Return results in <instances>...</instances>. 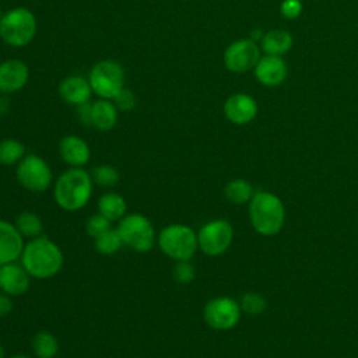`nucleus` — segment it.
Returning <instances> with one entry per match:
<instances>
[{"label":"nucleus","instance_id":"1","mask_svg":"<svg viewBox=\"0 0 358 358\" xmlns=\"http://www.w3.org/2000/svg\"><path fill=\"white\" fill-rule=\"evenodd\" d=\"M31 278L48 280L55 277L63 267L64 256L60 246L48 236H36L29 239L20 257Z\"/></svg>","mask_w":358,"mask_h":358},{"label":"nucleus","instance_id":"2","mask_svg":"<svg viewBox=\"0 0 358 358\" xmlns=\"http://www.w3.org/2000/svg\"><path fill=\"white\" fill-rule=\"evenodd\" d=\"M94 182L91 173L84 168H69L53 185V197L56 204L66 211H78L84 208L92 196Z\"/></svg>","mask_w":358,"mask_h":358},{"label":"nucleus","instance_id":"3","mask_svg":"<svg viewBox=\"0 0 358 358\" xmlns=\"http://www.w3.org/2000/svg\"><path fill=\"white\" fill-rule=\"evenodd\" d=\"M249 218L253 229L263 236L277 235L285 221V208L278 196L270 192H255L249 201Z\"/></svg>","mask_w":358,"mask_h":358},{"label":"nucleus","instance_id":"4","mask_svg":"<svg viewBox=\"0 0 358 358\" xmlns=\"http://www.w3.org/2000/svg\"><path fill=\"white\" fill-rule=\"evenodd\" d=\"M38 29L35 14L27 7H13L0 20V38L10 48L28 46Z\"/></svg>","mask_w":358,"mask_h":358},{"label":"nucleus","instance_id":"5","mask_svg":"<svg viewBox=\"0 0 358 358\" xmlns=\"http://www.w3.org/2000/svg\"><path fill=\"white\" fill-rule=\"evenodd\" d=\"M161 252L175 262L190 260L199 249L197 234L185 224H169L157 234Z\"/></svg>","mask_w":358,"mask_h":358},{"label":"nucleus","instance_id":"6","mask_svg":"<svg viewBox=\"0 0 358 358\" xmlns=\"http://www.w3.org/2000/svg\"><path fill=\"white\" fill-rule=\"evenodd\" d=\"M117 232L124 246L138 253L150 252L157 243V232L152 222L140 213H129L117 222Z\"/></svg>","mask_w":358,"mask_h":358},{"label":"nucleus","instance_id":"7","mask_svg":"<svg viewBox=\"0 0 358 358\" xmlns=\"http://www.w3.org/2000/svg\"><path fill=\"white\" fill-rule=\"evenodd\" d=\"M87 78L98 98L113 99L124 88L126 73L119 62L105 59L90 69Z\"/></svg>","mask_w":358,"mask_h":358},{"label":"nucleus","instance_id":"8","mask_svg":"<svg viewBox=\"0 0 358 358\" xmlns=\"http://www.w3.org/2000/svg\"><path fill=\"white\" fill-rule=\"evenodd\" d=\"M15 178L18 183L34 193H42L48 190L53 182V172L50 165L36 154H27L15 169Z\"/></svg>","mask_w":358,"mask_h":358},{"label":"nucleus","instance_id":"9","mask_svg":"<svg viewBox=\"0 0 358 358\" xmlns=\"http://www.w3.org/2000/svg\"><path fill=\"white\" fill-rule=\"evenodd\" d=\"M234 239L232 225L227 220H213L206 222L197 232L199 249L211 257L228 250Z\"/></svg>","mask_w":358,"mask_h":358},{"label":"nucleus","instance_id":"10","mask_svg":"<svg viewBox=\"0 0 358 358\" xmlns=\"http://www.w3.org/2000/svg\"><path fill=\"white\" fill-rule=\"evenodd\" d=\"M241 305L234 298L217 296L210 299L203 309L204 322L214 330H229L235 327L241 319Z\"/></svg>","mask_w":358,"mask_h":358},{"label":"nucleus","instance_id":"11","mask_svg":"<svg viewBox=\"0 0 358 358\" xmlns=\"http://www.w3.org/2000/svg\"><path fill=\"white\" fill-rule=\"evenodd\" d=\"M260 48L255 41L238 39L229 43L224 52V64L232 73H246L257 64Z\"/></svg>","mask_w":358,"mask_h":358},{"label":"nucleus","instance_id":"12","mask_svg":"<svg viewBox=\"0 0 358 358\" xmlns=\"http://www.w3.org/2000/svg\"><path fill=\"white\" fill-rule=\"evenodd\" d=\"M29 80V67L20 59L0 62V94L11 95L21 91Z\"/></svg>","mask_w":358,"mask_h":358},{"label":"nucleus","instance_id":"13","mask_svg":"<svg viewBox=\"0 0 358 358\" xmlns=\"http://www.w3.org/2000/svg\"><path fill=\"white\" fill-rule=\"evenodd\" d=\"M224 115L227 120L236 126L250 123L257 115V103L253 96L238 92L232 94L224 102Z\"/></svg>","mask_w":358,"mask_h":358},{"label":"nucleus","instance_id":"14","mask_svg":"<svg viewBox=\"0 0 358 358\" xmlns=\"http://www.w3.org/2000/svg\"><path fill=\"white\" fill-rule=\"evenodd\" d=\"M31 282V275L21 263L13 262L0 266V291L10 296L24 295Z\"/></svg>","mask_w":358,"mask_h":358},{"label":"nucleus","instance_id":"15","mask_svg":"<svg viewBox=\"0 0 358 358\" xmlns=\"http://www.w3.org/2000/svg\"><path fill=\"white\" fill-rule=\"evenodd\" d=\"M59 96L69 105L78 106L91 101L92 88L87 77L80 74L66 76L57 87Z\"/></svg>","mask_w":358,"mask_h":358},{"label":"nucleus","instance_id":"16","mask_svg":"<svg viewBox=\"0 0 358 358\" xmlns=\"http://www.w3.org/2000/svg\"><path fill=\"white\" fill-rule=\"evenodd\" d=\"M25 241L13 222L0 220V266L17 262L24 250Z\"/></svg>","mask_w":358,"mask_h":358},{"label":"nucleus","instance_id":"17","mask_svg":"<svg viewBox=\"0 0 358 358\" xmlns=\"http://www.w3.org/2000/svg\"><path fill=\"white\" fill-rule=\"evenodd\" d=\"M59 154L70 168H83L91 158L88 143L76 134H67L59 141Z\"/></svg>","mask_w":358,"mask_h":358},{"label":"nucleus","instance_id":"18","mask_svg":"<svg viewBox=\"0 0 358 358\" xmlns=\"http://www.w3.org/2000/svg\"><path fill=\"white\" fill-rule=\"evenodd\" d=\"M255 76L256 80L267 87L280 85L287 77V64L280 56L266 55L262 56L255 66Z\"/></svg>","mask_w":358,"mask_h":358},{"label":"nucleus","instance_id":"19","mask_svg":"<svg viewBox=\"0 0 358 358\" xmlns=\"http://www.w3.org/2000/svg\"><path fill=\"white\" fill-rule=\"evenodd\" d=\"M119 119V110L112 99L98 98L91 102V127L99 131L112 130Z\"/></svg>","mask_w":358,"mask_h":358},{"label":"nucleus","instance_id":"20","mask_svg":"<svg viewBox=\"0 0 358 358\" xmlns=\"http://www.w3.org/2000/svg\"><path fill=\"white\" fill-rule=\"evenodd\" d=\"M98 213L108 218L110 222L120 221L127 214V203L120 193L106 192L96 201Z\"/></svg>","mask_w":358,"mask_h":358},{"label":"nucleus","instance_id":"21","mask_svg":"<svg viewBox=\"0 0 358 358\" xmlns=\"http://www.w3.org/2000/svg\"><path fill=\"white\" fill-rule=\"evenodd\" d=\"M260 45L266 55L281 56L291 49L292 36L285 29H271L263 35Z\"/></svg>","mask_w":358,"mask_h":358},{"label":"nucleus","instance_id":"22","mask_svg":"<svg viewBox=\"0 0 358 358\" xmlns=\"http://www.w3.org/2000/svg\"><path fill=\"white\" fill-rule=\"evenodd\" d=\"M255 194L252 183L246 179H232L224 187L225 199L236 206L249 203Z\"/></svg>","mask_w":358,"mask_h":358},{"label":"nucleus","instance_id":"23","mask_svg":"<svg viewBox=\"0 0 358 358\" xmlns=\"http://www.w3.org/2000/svg\"><path fill=\"white\" fill-rule=\"evenodd\" d=\"M14 225L20 231V234L27 238L34 239L36 236H41L43 232V222L41 217L34 211H22L14 221Z\"/></svg>","mask_w":358,"mask_h":358},{"label":"nucleus","instance_id":"24","mask_svg":"<svg viewBox=\"0 0 358 358\" xmlns=\"http://www.w3.org/2000/svg\"><path fill=\"white\" fill-rule=\"evenodd\" d=\"M32 351L38 358H55L59 352V341L50 331H38L32 337Z\"/></svg>","mask_w":358,"mask_h":358},{"label":"nucleus","instance_id":"25","mask_svg":"<svg viewBox=\"0 0 358 358\" xmlns=\"http://www.w3.org/2000/svg\"><path fill=\"white\" fill-rule=\"evenodd\" d=\"M25 145L13 137L0 140V165H17L25 157Z\"/></svg>","mask_w":358,"mask_h":358},{"label":"nucleus","instance_id":"26","mask_svg":"<svg viewBox=\"0 0 358 358\" xmlns=\"http://www.w3.org/2000/svg\"><path fill=\"white\" fill-rule=\"evenodd\" d=\"M123 241L116 228H110L98 238H95V249L103 256H112L122 249Z\"/></svg>","mask_w":358,"mask_h":358},{"label":"nucleus","instance_id":"27","mask_svg":"<svg viewBox=\"0 0 358 358\" xmlns=\"http://www.w3.org/2000/svg\"><path fill=\"white\" fill-rule=\"evenodd\" d=\"M91 178H92V182L101 187H113L119 182L120 175L115 166L108 164H101L91 171Z\"/></svg>","mask_w":358,"mask_h":358},{"label":"nucleus","instance_id":"28","mask_svg":"<svg viewBox=\"0 0 358 358\" xmlns=\"http://www.w3.org/2000/svg\"><path fill=\"white\" fill-rule=\"evenodd\" d=\"M239 305H241L242 312H245L250 316H257L264 312V309L267 306V301L259 292H246L242 295Z\"/></svg>","mask_w":358,"mask_h":358},{"label":"nucleus","instance_id":"29","mask_svg":"<svg viewBox=\"0 0 358 358\" xmlns=\"http://www.w3.org/2000/svg\"><path fill=\"white\" fill-rule=\"evenodd\" d=\"M110 221L108 218H105L102 214H92L91 217H88L87 222H85V231L91 238H98L99 235H102L103 232H106L108 229H110Z\"/></svg>","mask_w":358,"mask_h":358},{"label":"nucleus","instance_id":"30","mask_svg":"<svg viewBox=\"0 0 358 358\" xmlns=\"http://www.w3.org/2000/svg\"><path fill=\"white\" fill-rule=\"evenodd\" d=\"M173 278L182 284H190L194 277H196V268L194 266L190 263V260H182V262H176L173 266Z\"/></svg>","mask_w":358,"mask_h":358},{"label":"nucleus","instance_id":"31","mask_svg":"<svg viewBox=\"0 0 358 358\" xmlns=\"http://www.w3.org/2000/svg\"><path fill=\"white\" fill-rule=\"evenodd\" d=\"M112 101L116 105L119 112H130L134 109V106L137 103V98H136L134 92L126 87Z\"/></svg>","mask_w":358,"mask_h":358},{"label":"nucleus","instance_id":"32","mask_svg":"<svg viewBox=\"0 0 358 358\" xmlns=\"http://www.w3.org/2000/svg\"><path fill=\"white\" fill-rule=\"evenodd\" d=\"M280 10L285 18L294 20L302 13V3L301 0H284L280 6Z\"/></svg>","mask_w":358,"mask_h":358},{"label":"nucleus","instance_id":"33","mask_svg":"<svg viewBox=\"0 0 358 358\" xmlns=\"http://www.w3.org/2000/svg\"><path fill=\"white\" fill-rule=\"evenodd\" d=\"M77 108V117L81 124L91 126V101L83 105L76 106Z\"/></svg>","mask_w":358,"mask_h":358},{"label":"nucleus","instance_id":"34","mask_svg":"<svg viewBox=\"0 0 358 358\" xmlns=\"http://www.w3.org/2000/svg\"><path fill=\"white\" fill-rule=\"evenodd\" d=\"M13 310V299L10 295L0 291V317L8 315Z\"/></svg>","mask_w":358,"mask_h":358},{"label":"nucleus","instance_id":"35","mask_svg":"<svg viewBox=\"0 0 358 358\" xmlns=\"http://www.w3.org/2000/svg\"><path fill=\"white\" fill-rule=\"evenodd\" d=\"M10 109V99L7 95L0 94V115H6Z\"/></svg>","mask_w":358,"mask_h":358},{"label":"nucleus","instance_id":"36","mask_svg":"<svg viewBox=\"0 0 358 358\" xmlns=\"http://www.w3.org/2000/svg\"><path fill=\"white\" fill-rule=\"evenodd\" d=\"M10 358H31V357H28V355H25V354H14V355H11Z\"/></svg>","mask_w":358,"mask_h":358},{"label":"nucleus","instance_id":"37","mask_svg":"<svg viewBox=\"0 0 358 358\" xmlns=\"http://www.w3.org/2000/svg\"><path fill=\"white\" fill-rule=\"evenodd\" d=\"M0 358H6V350L1 344H0Z\"/></svg>","mask_w":358,"mask_h":358},{"label":"nucleus","instance_id":"38","mask_svg":"<svg viewBox=\"0 0 358 358\" xmlns=\"http://www.w3.org/2000/svg\"><path fill=\"white\" fill-rule=\"evenodd\" d=\"M3 14H4V13H3V10H1V7H0V20L3 18Z\"/></svg>","mask_w":358,"mask_h":358}]
</instances>
